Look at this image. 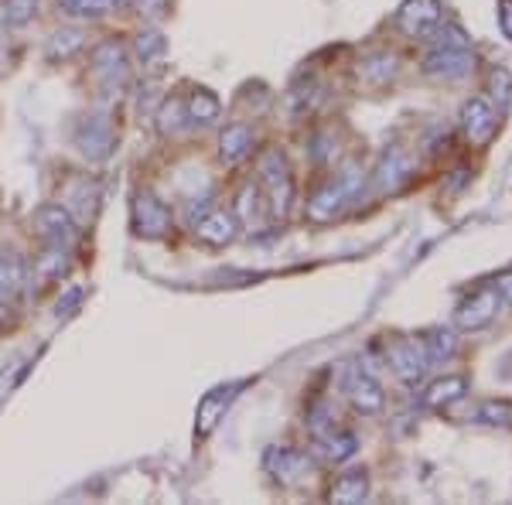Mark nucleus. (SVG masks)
<instances>
[{
    "mask_svg": "<svg viewBox=\"0 0 512 505\" xmlns=\"http://www.w3.org/2000/svg\"><path fill=\"white\" fill-rule=\"evenodd\" d=\"M431 48L424 55V72L431 79H461L468 69H472V45H468L465 31L458 24H437V28L427 35Z\"/></svg>",
    "mask_w": 512,
    "mask_h": 505,
    "instance_id": "nucleus-1",
    "label": "nucleus"
},
{
    "mask_svg": "<svg viewBox=\"0 0 512 505\" xmlns=\"http://www.w3.org/2000/svg\"><path fill=\"white\" fill-rule=\"evenodd\" d=\"M362 175H366V171L349 164L342 175L325 181V185H321L318 192L308 198V219L315 222V226H325V222H332L335 215H342V209L352 202L355 192L362 188Z\"/></svg>",
    "mask_w": 512,
    "mask_h": 505,
    "instance_id": "nucleus-2",
    "label": "nucleus"
},
{
    "mask_svg": "<svg viewBox=\"0 0 512 505\" xmlns=\"http://www.w3.org/2000/svg\"><path fill=\"white\" fill-rule=\"evenodd\" d=\"M256 175H260V188H267L270 212L284 215L294 198V178H291V168H287V157L274 151V147L263 151L256 157Z\"/></svg>",
    "mask_w": 512,
    "mask_h": 505,
    "instance_id": "nucleus-3",
    "label": "nucleus"
},
{
    "mask_svg": "<svg viewBox=\"0 0 512 505\" xmlns=\"http://www.w3.org/2000/svg\"><path fill=\"white\" fill-rule=\"evenodd\" d=\"M130 219H134V233L144 239H161L171 229V209L154 192H137L130 205Z\"/></svg>",
    "mask_w": 512,
    "mask_h": 505,
    "instance_id": "nucleus-4",
    "label": "nucleus"
},
{
    "mask_svg": "<svg viewBox=\"0 0 512 505\" xmlns=\"http://www.w3.org/2000/svg\"><path fill=\"white\" fill-rule=\"evenodd\" d=\"M390 366L403 383H420L427 366H431V355H427L424 338H396L390 345Z\"/></svg>",
    "mask_w": 512,
    "mask_h": 505,
    "instance_id": "nucleus-5",
    "label": "nucleus"
},
{
    "mask_svg": "<svg viewBox=\"0 0 512 505\" xmlns=\"http://www.w3.org/2000/svg\"><path fill=\"white\" fill-rule=\"evenodd\" d=\"M461 127H465L472 147H489L492 137L499 134V110L485 96H472L461 110Z\"/></svg>",
    "mask_w": 512,
    "mask_h": 505,
    "instance_id": "nucleus-6",
    "label": "nucleus"
},
{
    "mask_svg": "<svg viewBox=\"0 0 512 505\" xmlns=\"http://www.w3.org/2000/svg\"><path fill=\"white\" fill-rule=\"evenodd\" d=\"M72 140H76L79 154L89 157V161H106V157L113 154V147H117V134H113V127L103 117L79 120Z\"/></svg>",
    "mask_w": 512,
    "mask_h": 505,
    "instance_id": "nucleus-7",
    "label": "nucleus"
},
{
    "mask_svg": "<svg viewBox=\"0 0 512 505\" xmlns=\"http://www.w3.org/2000/svg\"><path fill=\"white\" fill-rule=\"evenodd\" d=\"M35 229L45 243L69 246L72 239H76V215L62 202H45V205H38V212H35Z\"/></svg>",
    "mask_w": 512,
    "mask_h": 505,
    "instance_id": "nucleus-8",
    "label": "nucleus"
},
{
    "mask_svg": "<svg viewBox=\"0 0 512 505\" xmlns=\"http://www.w3.org/2000/svg\"><path fill=\"white\" fill-rule=\"evenodd\" d=\"M441 24V0H403L396 11V28L410 38H424Z\"/></svg>",
    "mask_w": 512,
    "mask_h": 505,
    "instance_id": "nucleus-9",
    "label": "nucleus"
},
{
    "mask_svg": "<svg viewBox=\"0 0 512 505\" xmlns=\"http://www.w3.org/2000/svg\"><path fill=\"white\" fill-rule=\"evenodd\" d=\"M342 386H345V396H349V403L362 413V417H373V413L383 410V400H386L383 386H379L366 369L349 366V369H345V383Z\"/></svg>",
    "mask_w": 512,
    "mask_h": 505,
    "instance_id": "nucleus-10",
    "label": "nucleus"
},
{
    "mask_svg": "<svg viewBox=\"0 0 512 505\" xmlns=\"http://www.w3.org/2000/svg\"><path fill=\"white\" fill-rule=\"evenodd\" d=\"M263 468H267L277 482L294 485L315 468V461H311L304 451H297V447H270L267 458H263Z\"/></svg>",
    "mask_w": 512,
    "mask_h": 505,
    "instance_id": "nucleus-11",
    "label": "nucleus"
},
{
    "mask_svg": "<svg viewBox=\"0 0 512 505\" xmlns=\"http://www.w3.org/2000/svg\"><path fill=\"white\" fill-rule=\"evenodd\" d=\"M195 236L202 239L205 246H229L239 236V219L236 212L226 209H209L202 219L195 222Z\"/></svg>",
    "mask_w": 512,
    "mask_h": 505,
    "instance_id": "nucleus-12",
    "label": "nucleus"
},
{
    "mask_svg": "<svg viewBox=\"0 0 512 505\" xmlns=\"http://www.w3.org/2000/svg\"><path fill=\"white\" fill-rule=\"evenodd\" d=\"M495 311H499V294H495V287H485V291L472 294L465 304H461L458 314H454V321H458V328H465V331H478L495 318Z\"/></svg>",
    "mask_w": 512,
    "mask_h": 505,
    "instance_id": "nucleus-13",
    "label": "nucleus"
},
{
    "mask_svg": "<svg viewBox=\"0 0 512 505\" xmlns=\"http://www.w3.org/2000/svg\"><path fill=\"white\" fill-rule=\"evenodd\" d=\"M31 280V267L21 253H0V301L14 304Z\"/></svg>",
    "mask_w": 512,
    "mask_h": 505,
    "instance_id": "nucleus-14",
    "label": "nucleus"
},
{
    "mask_svg": "<svg viewBox=\"0 0 512 505\" xmlns=\"http://www.w3.org/2000/svg\"><path fill=\"white\" fill-rule=\"evenodd\" d=\"M253 151V130L246 123H229L219 134V157L226 164H239Z\"/></svg>",
    "mask_w": 512,
    "mask_h": 505,
    "instance_id": "nucleus-15",
    "label": "nucleus"
},
{
    "mask_svg": "<svg viewBox=\"0 0 512 505\" xmlns=\"http://www.w3.org/2000/svg\"><path fill=\"white\" fill-rule=\"evenodd\" d=\"M410 171H414V161H410L403 151H390L379 161V168H376V188L379 192H396V188L403 185V181L410 178Z\"/></svg>",
    "mask_w": 512,
    "mask_h": 505,
    "instance_id": "nucleus-16",
    "label": "nucleus"
},
{
    "mask_svg": "<svg viewBox=\"0 0 512 505\" xmlns=\"http://www.w3.org/2000/svg\"><path fill=\"white\" fill-rule=\"evenodd\" d=\"M236 389L239 386H219L198 403V430H202V434H209V430L219 424V417L226 413V407L236 400Z\"/></svg>",
    "mask_w": 512,
    "mask_h": 505,
    "instance_id": "nucleus-17",
    "label": "nucleus"
},
{
    "mask_svg": "<svg viewBox=\"0 0 512 505\" xmlns=\"http://www.w3.org/2000/svg\"><path fill=\"white\" fill-rule=\"evenodd\" d=\"M465 393H468L465 376H444V379H437V383H431V389L424 393V407L444 410V407H451V403H458Z\"/></svg>",
    "mask_w": 512,
    "mask_h": 505,
    "instance_id": "nucleus-18",
    "label": "nucleus"
},
{
    "mask_svg": "<svg viewBox=\"0 0 512 505\" xmlns=\"http://www.w3.org/2000/svg\"><path fill=\"white\" fill-rule=\"evenodd\" d=\"M369 495V478L366 471H349V475H338L332 492H328V499L338 502V505H355L362 502Z\"/></svg>",
    "mask_w": 512,
    "mask_h": 505,
    "instance_id": "nucleus-19",
    "label": "nucleus"
},
{
    "mask_svg": "<svg viewBox=\"0 0 512 505\" xmlns=\"http://www.w3.org/2000/svg\"><path fill=\"white\" fill-rule=\"evenodd\" d=\"M89 62H93L96 72H123V62H127V48L120 45L117 38H103L89 48Z\"/></svg>",
    "mask_w": 512,
    "mask_h": 505,
    "instance_id": "nucleus-20",
    "label": "nucleus"
},
{
    "mask_svg": "<svg viewBox=\"0 0 512 505\" xmlns=\"http://www.w3.org/2000/svg\"><path fill=\"white\" fill-rule=\"evenodd\" d=\"M82 48H86V35H82L79 28H62V31H55V35L48 38L45 55H48V62H65V59H72L76 52H82Z\"/></svg>",
    "mask_w": 512,
    "mask_h": 505,
    "instance_id": "nucleus-21",
    "label": "nucleus"
},
{
    "mask_svg": "<svg viewBox=\"0 0 512 505\" xmlns=\"http://www.w3.org/2000/svg\"><path fill=\"white\" fill-rule=\"evenodd\" d=\"M219 110H222V103L212 89H192L185 99V113L192 123H212L219 117Z\"/></svg>",
    "mask_w": 512,
    "mask_h": 505,
    "instance_id": "nucleus-22",
    "label": "nucleus"
},
{
    "mask_svg": "<svg viewBox=\"0 0 512 505\" xmlns=\"http://www.w3.org/2000/svg\"><path fill=\"white\" fill-rule=\"evenodd\" d=\"M38 0H0V31L24 28L28 21H35Z\"/></svg>",
    "mask_w": 512,
    "mask_h": 505,
    "instance_id": "nucleus-23",
    "label": "nucleus"
},
{
    "mask_svg": "<svg viewBox=\"0 0 512 505\" xmlns=\"http://www.w3.org/2000/svg\"><path fill=\"white\" fill-rule=\"evenodd\" d=\"M65 246L59 243H45V253L35 256V280L38 284H52L55 277H62L65 270Z\"/></svg>",
    "mask_w": 512,
    "mask_h": 505,
    "instance_id": "nucleus-24",
    "label": "nucleus"
},
{
    "mask_svg": "<svg viewBox=\"0 0 512 505\" xmlns=\"http://www.w3.org/2000/svg\"><path fill=\"white\" fill-rule=\"evenodd\" d=\"M393 72H396V62H393V55H386V52L369 55V59L359 65V76L366 79L369 86H383V82L390 79Z\"/></svg>",
    "mask_w": 512,
    "mask_h": 505,
    "instance_id": "nucleus-25",
    "label": "nucleus"
},
{
    "mask_svg": "<svg viewBox=\"0 0 512 505\" xmlns=\"http://www.w3.org/2000/svg\"><path fill=\"white\" fill-rule=\"evenodd\" d=\"M164 48H168V41H164L161 31H140V35L134 38V55L140 59V65H151L154 59H161Z\"/></svg>",
    "mask_w": 512,
    "mask_h": 505,
    "instance_id": "nucleus-26",
    "label": "nucleus"
},
{
    "mask_svg": "<svg viewBox=\"0 0 512 505\" xmlns=\"http://www.w3.org/2000/svg\"><path fill=\"white\" fill-rule=\"evenodd\" d=\"M117 0H59V11L69 18H103Z\"/></svg>",
    "mask_w": 512,
    "mask_h": 505,
    "instance_id": "nucleus-27",
    "label": "nucleus"
},
{
    "mask_svg": "<svg viewBox=\"0 0 512 505\" xmlns=\"http://www.w3.org/2000/svg\"><path fill=\"white\" fill-rule=\"evenodd\" d=\"M489 89H492V96H495V103H499V110H506V106L512 103V76L506 69H495L489 72Z\"/></svg>",
    "mask_w": 512,
    "mask_h": 505,
    "instance_id": "nucleus-28",
    "label": "nucleus"
},
{
    "mask_svg": "<svg viewBox=\"0 0 512 505\" xmlns=\"http://www.w3.org/2000/svg\"><path fill=\"white\" fill-rule=\"evenodd\" d=\"M427 345V355L434 359H448V355L454 352V335L451 331H431V338H424Z\"/></svg>",
    "mask_w": 512,
    "mask_h": 505,
    "instance_id": "nucleus-29",
    "label": "nucleus"
},
{
    "mask_svg": "<svg viewBox=\"0 0 512 505\" xmlns=\"http://www.w3.org/2000/svg\"><path fill=\"white\" fill-rule=\"evenodd\" d=\"M482 417L489 420V424L512 427V403H485V407H482Z\"/></svg>",
    "mask_w": 512,
    "mask_h": 505,
    "instance_id": "nucleus-30",
    "label": "nucleus"
},
{
    "mask_svg": "<svg viewBox=\"0 0 512 505\" xmlns=\"http://www.w3.org/2000/svg\"><path fill=\"white\" fill-rule=\"evenodd\" d=\"M256 202H260V188H243V195H239V215H243L246 222H253V212H256Z\"/></svg>",
    "mask_w": 512,
    "mask_h": 505,
    "instance_id": "nucleus-31",
    "label": "nucleus"
},
{
    "mask_svg": "<svg viewBox=\"0 0 512 505\" xmlns=\"http://www.w3.org/2000/svg\"><path fill=\"white\" fill-rule=\"evenodd\" d=\"M495 294H499V301L512 304V273H502V277L495 280Z\"/></svg>",
    "mask_w": 512,
    "mask_h": 505,
    "instance_id": "nucleus-32",
    "label": "nucleus"
},
{
    "mask_svg": "<svg viewBox=\"0 0 512 505\" xmlns=\"http://www.w3.org/2000/svg\"><path fill=\"white\" fill-rule=\"evenodd\" d=\"M499 21H502V31H506V38H512V0H502Z\"/></svg>",
    "mask_w": 512,
    "mask_h": 505,
    "instance_id": "nucleus-33",
    "label": "nucleus"
},
{
    "mask_svg": "<svg viewBox=\"0 0 512 505\" xmlns=\"http://www.w3.org/2000/svg\"><path fill=\"white\" fill-rule=\"evenodd\" d=\"M11 311H14V304L0 301V328H7V325H11Z\"/></svg>",
    "mask_w": 512,
    "mask_h": 505,
    "instance_id": "nucleus-34",
    "label": "nucleus"
}]
</instances>
